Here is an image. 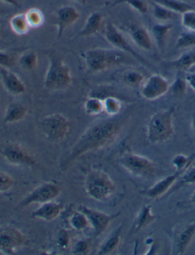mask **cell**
<instances>
[{
	"instance_id": "obj_36",
	"label": "cell",
	"mask_w": 195,
	"mask_h": 255,
	"mask_svg": "<svg viewBox=\"0 0 195 255\" xmlns=\"http://www.w3.org/2000/svg\"><path fill=\"white\" fill-rule=\"evenodd\" d=\"M195 47V33L183 32L178 37L176 42V48L188 49Z\"/></svg>"
},
{
	"instance_id": "obj_50",
	"label": "cell",
	"mask_w": 195,
	"mask_h": 255,
	"mask_svg": "<svg viewBox=\"0 0 195 255\" xmlns=\"http://www.w3.org/2000/svg\"><path fill=\"white\" fill-rule=\"evenodd\" d=\"M188 72H190V73H195V64L192 66V68L189 69V70Z\"/></svg>"
},
{
	"instance_id": "obj_16",
	"label": "cell",
	"mask_w": 195,
	"mask_h": 255,
	"mask_svg": "<svg viewBox=\"0 0 195 255\" xmlns=\"http://www.w3.org/2000/svg\"><path fill=\"white\" fill-rule=\"evenodd\" d=\"M185 171H176L174 174H170L166 178L160 179L144 192V195L148 198H159L170 191L176 181L180 178Z\"/></svg>"
},
{
	"instance_id": "obj_33",
	"label": "cell",
	"mask_w": 195,
	"mask_h": 255,
	"mask_svg": "<svg viewBox=\"0 0 195 255\" xmlns=\"http://www.w3.org/2000/svg\"><path fill=\"white\" fill-rule=\"evenodd\" d=\"M17 63L23 70H33L37 65V54L32 50H27L18 57Z\"/></svg>"
},
{
	"instance_id": "obj_22",
	"label": "cell",
	"mask_w": 195,
	"mask_h": 255,
	"mask_svg": "<svg viewBox=\"0 0 195 255\" xmlns=\"http://www.w3.org/2000/svg\"><path fill=\"white\" fill-rule=\"evenodd\" d=\"M195 64V51L186 52L180 57L175 60L166 61L164 66L168 68L178 69V70L189 71V69Z\"/></svg>"
},
{
	"instance_id": "obj_21",
	"label": "cell",
	"mask_w": 195,
	"mask_h": 255,
	"mask_svg": "<svg viewBox=\"0 0 195 255\" xmlns=\"http://www.w3.org/2000/svg\"><path fill=\"white\" fill-rule=\"evenodd\" d=\"M173 25L171 23H157L152 27L151 36L157 44V48L163 51L166 46L167 37L170 31L173 30Z\"/></svg>"
},
{
	"instance_id": "obj_40",
	"label": "cell",
	"mask_w": 195,
	"mask_h": 255,
	"mask_svg": "<svg viewBox=\"0 0 195 255\" xmlns=\"http://www.w3.org/2000/svg\"><path fill=\"white\" fill-rule=\"evenodd\" d=\"M16 57L13 53L5 50H0V67L11 69L17 63Z\"/></svg>"
},
{
	"instance_id": "obj_46",
	"label": "cell",
	"mask_w": 195,
	"mask_h": 255,
	"mask_svg": "<svg viewBox=\"0 0 195 255\" xmlns=\"http://www.w3.org/2000/svg\"><path fill=\"white\" fill-rule=\"evenodd\" d=\"M0 2L8 4V5H12V6L17 7V8H18V6H19L17 0H0Z\"/></svg>"
},
{
	"instance_id": "obj_26",
	"label": "cell",
	"mask_w": 195,
	"mask_h": 255,
	"mask_svg": "<svg viewBox=\"0 0 195 255\" xmlns=\"http://www.w3.org/2000/svg\"><path fill=\"white\" fill-rule=\"evenodd\" d=\"M9 24L13 32L18 35H24L27 34L31 28L26 18L25 13L14 15L10 19Z\"/></svg>"
},
{
	"instance_id": "obj_5",
	"label": "cell",
	"mask_w": 195,
	"mask_h": 255,
	"mask_svg": "<svg viewBox=\"0 0 195 255\" xmlns=\"http://www.w3.org/2000/svg\"><path fill=\"white\" fill-rule=\"evenodd\" d=\"M85 191L92 200L105 202L116 191V186L111 177L102 170H92L85 181Z\"/></svg>"
},
{
	"instance_id": "obj_49",
	"label": "cell",
	"mask_w": 195,
	"mask_h": 255,
	"mask_svg": "<svg viewBox=\"0 0 195 255\" xmlns=\"http://www.w3.org/2000/svg\"><path fill=\"white\" fill-rule=\"evenodd\" d=\"M73 2H78L80 4H86L89 0H72Z\"/></svg>"
},
{
	"instance_id": "obj_6",
	"label": "cell",
	"mask_w": 195,
	"mask_h": 255,
	"mask_svg": "<svg viewBox=\"0 0 195 255\" xmlns=\"http://www.w3.org/2000/svg\"><path fill=\"white\" fill-rule=\"evenodd\" d=\"M121 166L135 176H154L158 173V165L150 158L138 154L128 152L119 159Z\"/></svg>"
},
{
	"instance_id": "obj_7",
	"label": "cell",
	"mask_w": 195,
	"mask_h": 255,
	"mask_svg": "<svg viewBox=\"0 0 195 255\" xmlns=\"http://www.w3.org/2000/svg\"><path fill=\"white\" fill-rule=\"evenodd\" d=\"M40 127L45 137L50 142L63 141L69 132V122L60 114L47 115L40 121Z\"/></svg>"
},
{
	"instance_id": "obj_30",
	"label": "cell",
	"mask_w": 195,
	"mask_h": 255,
	"mask_svg": "<svg viewBox=\"0 0 195 255\" xmlns=\"http://www.w3.org/2000/svg\"><path fill=\"white\" fill-rule=\"evenodd\" d=\"M121 79L124 84L130 87L140 88L145 80V76L137 70H128L123 73Z\"/></svg>"
},
{
	"instance_id": "obj_20",
	"label": "cell",
	"mask_w": 195,
	"mask_h": 255,
	"mask_svg": "<svg viewBox=\"0 0 195 255\" xmlns=\"http://www.w3.org/2000/svg\"><path fill=\"white\" fill-rule=\"evenodd\" d=\"M104 22V16L99 11L91 13L86 18L83 28L79 31V36L90 37L99 32Z\"/></svg>"
},
{
	"instance_id": "obj_4",
	"label": "cell",
	"mask_w": 195,
	"mask_h": 255,
	"mask_svg": "<svg viewBox=\"0 0 195 255\" xmlns=\"http://www.w3.org/2000/svg\"><path fill=\"white\" fill-rule=\"evenodd\" d=\"M48 68L44 76V86L49 91L65 90L72 83V74L69 66L60 56L53 53L47 54Z\"/></svg>"
},
{
	"instance_id": "obj_48",
	"label": "cell",
	"mask_w": 195,
	"mask_h": 255,
	"mask_svg": "<svg viewBox=\"0 0 195 255\" xmlns=\"http://www.w3.org/2000/svg\"><path fill=\"white\" fill-rule=\"evenodd\" d=\"M190 203L195 205V191L192 194L190 197Z\"/></svg>"
},
{
	"instance_id": "obj_47",
	"label": "cell",
	"mask_w": 195,
	"mask_h": 255,
	"mask_svg": "<svg viewBox=\"0 0 195 255\" xmlns=\"http://www.w3.org/2000/svg\"><path fill=\"white\" fill-rule=\"evenodd\" d=\"M192 129H193L194 132H195V112L193 114V115H192Z\"/></svg>"
},
{
	"instance_id": "obj_28",
	"label": "cell",
	"mask_w": 195,
	"mask_h": 255,
	"mask_svg": "<svg viewBox=\"0 0 195 255\" xmlns=\"http://www.w3.org/2000/svg\"><path fill=\"white\" fill-rule=\"evenodd\" d=\"M85 112L89 116H96L104 112L103 99L97 96L88 98L83 105Z\"/></svg>"
},
{
	"instance_id": "obj_10",
	"label": "cell",
	"mask_w": 195,
	"mask_h": 255,
	"mask_svg": "<svg viewBox=\"0 0 195 255\" xmlns=\"http://www.w3.org/2000/svg\"><path fill=\"white\" fill-rule=\"evenodd\" d=\"M139 89L143 99L147 101H155L163 97L170 91V84L164 76L153 74L145 79Z\"/></svg>"
},
{
	"instance_id": "obj_19",
	"label": "cell",
	"mask_w": 195,
	"mask_h": 255,
	"mask_svg": "<svg viewBox=\"0 0 195 255\" xmlns=\"http://www.w3.org/2000/svg\"><path fill=\"white\" fill-rule=\"evenodd\" d=\"M28 109L20 102H12L7 106L4 115L5 124H15L21 122L27 116Z\"/></svg>"
},
{
	"instance_id": "obj_25",
	"label": "cell",
	"mask_w": 195,
	"mask_h": 255,
	"mask_svg": "<svg viewBox=\"0 0 195 255\" xmlns=\"http://www.w3.org/2000/svg\"><path fill=\"white\" fill-rule=\"evenodd\" d=\"M155 215L152 212L151 207L149 205L144 206L139 212L136 219L135 224H134L136 230L138 231L147 227L155 220Z\"/></svg>"
},
{
	"instance_id": "obj_39",
	"label": "cell",
	"mask_w": 195,
	"mask_h": 255,
	"mask_svg": "<svg viewBox=\"0 0 195 255\" xmlns=\"http://www.w3.org/2000/svg\"><path fill=\"white\" fill-rule=\"evenodd\" d=\"M192 162V158H189L183 154H179L173 158L172 165L176 168V171H186L189 168Z\"/></svg>"
},
{
	"instance_id": "obj_8",
	"label": "cell",
	"mask_w": 195,
	"mask_h": 255,
	"mask_svg": "<svg viewBox=\"0 0 195 255\" xmlns=\"http://www.w3.org/2000/svg\"><path fill=\"white\" fill-rule=\"evenodd\" d=\"M105 38L114 48L127 53L141 64L149 66L148 62L134 50L123 33L111 22L107 23L105 26Z\"/></svg>"
},
{
	"instance_id": "obj_17",
	"label": "cell",
	"mask_w": 195,
	"mask_h": 255,
	"mask_svg": "<svg viewBox=\"0 0 195 255\" xmlns=\"http://www.w3.org/2000/svg\"><path fill=\"white\" fill-rule=\"evenodd\" d=\"M79 18L80 14L74 7L69 5L60 7L57 12V38H60L65 30L74 24Z\"/></svg>"
},
{
	"instance_id": "obj_37",
	"label": "cell",
	"mask_w": 195,
	"mask_h": 255,
	"mask_svg": "<svg viewBox=\"0 0 195 255\" xmlns=\"http://www.w3.org/2000/svg\"><path fill=\"white\" fill-rule=\"evenodd\" d=\"M181 23L188 31L195 33V8L181 15Z\"/></svg>"
},
{
	"instance_id": "obj_41",
	"label": "cell",
	"mask_w": 195,
	"mask_h": 255,
	"mask_svg": "<svg viewBox=\"0 0 195 255\" xmlns=\"http://www.w3.org/2000/svg\"><path fill=\"white\" fill-rule=\"evenodd\" d=\"M15 181L9 174L0 171V193L7 192L12 188Z\"/></svg>"
},
{
	"instance_id": "obj_35",
	"label": "cell",
	"mask_w": 195,
	"mask_h": 255,
	"mask_svg": "<svg viewBox=\"0 0 195 255\" xmlns=\"http://www.w3.org/2000/svg\"><path fill=\"white\" fill-rule=\"evenodd\" d=\"M26 18L31 28H39L44 22V15L38 8H30L25 13Z\"/></svg>"
},
{
	"instance_id": "obj_3",
	"label": "cell",
	"mask_w": 195,
	"mask_h": 255,
	"mask_svg": "<svg viewBox=\"0 0 195 255\" xmlns=\"http://www.w3.org/2000/svg\"><path fill=\"white\" fill-rule=\"evenodd\" d=\"M174 109H167L153 114L147 122L146 137L153 145L168 142L174 135Z\"/></svg>"
},
{
	"instance_id": "obj_9",
	"label": "cell",
	"mask_w": 195,
	"mask_h": 255,
	"mask_svg": "<svg viewBox=\"0 0 195 255\" xmlns=\"http://www.w3.org/2000/svg\"><path fill=\"white\" fill-rule=\"evenodd\" d=\"M61 191V187L56 183H42L26 195L20 201L18 207L24 208L32 204H41L52 201L60 196Z\"/></svg>"
},
{
	"instance_id": "obj_29",
	"label": "cell",
	"mask_w": 195,
	"mask_h": 255,
	"mask_svg": "<svg viewBox=\"0 0 195 255\" xmlns=\"http://www.w3.org/2000/svg\"><path fill=\"white\" fill-rule=\"evenodd\" d=\"M152 6H153L152 12H153V17L162 23H166L171 20L176 19L177 17L180 15L166 8V7L162 6L154 2H152Z\"/></svg>"
},
{
	"instance_id": "obj_52",
	"label": "cell",
	"mask_w": 195,
	"mask_h": 255,
	"mask_svg": "<svg viewBox=\"0 0 195 255\" xmlns=\"http://www.w3.org/2000/svg\"><path fill=\"white\" fill-rule=\"evenodd\" d=\"M0 35H1V29H0Z\"/></svg>"
},
{
	"instance_id": "obj_42",
	"label": "cell",
	"mask_w": 195,
	"mask_h": 255,
	"mask_svg": "<svg viewBox=\"0 0 195 255\" xmlns=\"http://www.w3.org/2000/svg\"><path fill=\"white\" fill-rule=\"evenodd\" d=\"M57 245L61 249H66L69 246L70 243V236L69 233L64 229L59 230L56 239Z\"/></svg>"
},
{
	"instance_id": "obj_27",
	"label": "cell",
	"mask_w": 195,
	"mask_h": 255,
	"mask_svg": "<svg viewBox=\"0 0 195 255\" xmlns=\"http://www.w3.org/2000/svg\"><path fill=\"white\" fill-rule=\"evenodd\" d=\"M121 228H118V230L111 235L105 243L101 246L99 249V255H109L115 252L121 243Z\"/></svg>"
},
{
	"instance_id": "obj_24",
	"label": "cell",
	"mask_w": 195,
	"mask_h": 255,
	"mask_svg": "<svg viewBox=\"0 0 195 255\" xmlns=\"http://www.w3.org/2000/svg\"><path fill=\"white\" fill-rule=\"evenodd\" d=\"M151 2L159 4L162 6L166 7V8L171 10L173 12L176 13L178 15H182L188 10L195 8L193 5L183 0H150Z\"/></svg>"
},
{
	"instance_id": "obj_38",
	"label": "cell",
	"mask_w": 195,
	"mask_h": 255,
	"mask_svg": "<svg viewBox=\"0 0 195 255\" xmlns=\"http://www.w3.org/2000/svg\"><path fill=\"white\" fill-rule=\"evenodd\" d=\"M187 83L186 79H183L181 76H178L175 79L173 83L170 85V90L176 97H183L187 89Z\"/></svg>"
},
{
	"instance_id": "obj_23",
	"label": "cell",
	"mask_w": 195,
	"mask_h": 255,
	"mask_svg": "<svg viewBox=\"0 0 195 255\" xmlns=\"http://www.w3.org/2000/svg\"><path fill=\"white\" fill-rule=\"evenodd\" d=\"M195 236V223L188 225L177 238V249L179 254H184L189 249Z\"/></svg>"
},
{
	"instance_id": "obj_12",
	"label": "cell",
	"mask_w": 195,
	"mask_h": 255,
	"mask_svg": "<svg viewBox=\"0 0 195 255\" xmlns=\"http://www.w3.org/2000/svg\"><path fill=\"white\" fill-rule=\"evenodd\" d=\"M77 210L84 213L89 222V225L92 226L95 237L101 236L108 229L110 223L114 219L116 218L118 215H108L99 210H94L90 207L84 205H80L77 207Z\"/></svg>"
},
{
	"instance_id": "obj_51",
	"label": "cell",
	"mask_w": 195,
	"mask_h": 255,
	"mask_svg": "<svg viewBox=\"0 0 195 255\" xmlns=\"http://www.w3.org/2000/svg\"><path fill=\"white\" fill-rule=\"evenodd\" d=\"M2 13H4V11H2V10L0 9V14H2Z\"/></svg>"
},
{
	"instance_id": "obj_15",
	"label": "cell",
	"mask_w": 195,
	"mask_h": 255,
	"mask_svg": "<svg viewBox=\"0 0 195 255\" xmlns=\"http://www.w3.org/2000/svg\"><path fill=\"white\" fill-rule=\"evenodd\" d=\"M0 78L5 90L13 96H20L26 92L25 85L10 69L0 67Z\"/></svg>"
},
{
	"instance_id": "obj_45",
	"label": "cell",
	"mask_w": 195,
	"mask_h": 255,
	"mask_svg": "<svg viewBox=\"0 0 195 255\" xmlns=\"http://www.w3.org/2000/svg\"><path fill=\"white\" fill-rule=\"evenodd\" d=\"M185 79H186L188 86H189L195 92V73L188 72Z\"/></svg>"
},
{
	"instance_id": "obj_34",
	"label": "cell",
	"mask_w": 195,
	"mask_h": 255,
	"mask_svg": "<svg viewBox=\"0 0 195 255\" xmlns=\"http://www.w3.org/2000/svg\"><path fill=\"white\" fill-rule=\"evenodd\" d=\"M122 4H126L132 9L135 10L142 15L148 12V4L145 0H115L113 2L110 4V5L111 7H115Z\"/></svg>"
},
{
	"instance_id": "obj_31",
	"label": "cell",
	"mask_w": 195,
	"mask_h": 255,
	"mask_svg": "<svg viewBox=\"0 0 195 255\" xmlns=\"http://www.w3.org/2000/svg\"><path fill=\"white\" fill-rule=\"evenodd\" d=\"M104 112L109 117H116L122 109L121 100L115 96H109L103 99Z\"/></svg>"
},
{
	"instance_id": "obj_18",
	"label": "cell",
	"mask_w": 195,
	"mask_h": 255,
	"mask_svg": "<svg viewBox=\"0 0 195 255\" xmlns=\"http://www.w3.org/2000/svg\"><path fill=\"white\" fill-rule=\"evenodd\" d=\"M61 204L59 203L49 201L40 204L37 210L31 212V217L34 220H44V221L50 222L56 220L61 213Z\"/></svg>"
},
{
	"instance_id": "obj_2",
	"label": "cell",
	"mask_w": 195,
	"mask_h": 255,
	"mask_svg": "<svg viewBox=\"0 0 195 255\" xmlns=\"http://www.w3.org/2000/svg\"><path fill=\"white\" fill-rule=\"evenodd\" d=\"M86 68L91 73L105 71L115 66L132 65L135 59L117 49L92 48L82 54Z\"/></svg>"
},
{
	"instance_id": "obj_44",
	"label": "cell",
	"mask_w": 195,
	"mask_h": 255,
	"mask_svg": "<svg viewBox=\"0 0 195 255\" xmlns=\"http://www.w3.org/2000/svg\"><path fill=\"white\" fill-rule=\"evenodd\" d=\"M180 178L183 184H195V168H187Z\"/></svg>"
},
{
	"instance_id": "obj_32",
	"label": "cell",
	"mask_w": 195,
	"mask_h": 255,
	"mask_svg": "<svg viewBox=\"0 0 195 255\" xmlns=\"http://www.w3.org/2000/svg\"><path fill=\"white\" fill-rule=\"evenodd\" d=\"M69 223L72 229L78 232L84 231L89 226V222L86 215L78 210L69 217Z\"/></svg>"
},
{
	"instance_id": "obj_43",
	"label": "cell",
	"mask_w": 195,
	"mask_h": 255,
	"mask_svg": "<svg viewBox=\"0 0 195 255\" xmlns=\"http://www.w3.org/2000/svg\"><path fill=\"white\" fill-rule=\"evenodd\" d=\"M90 242L88 240H80L75 245L73 253L76 255H86L90 250Z\"/></svg>"
},
{
	"instance_id": "obj_13",
	"label": "cell",
	"mask_w": 195,
	"mask_h": 255,
	"mask_svg": "<svg viewBox=\"0 0 195 255\" xmlns=\"http://www.w3.org/2000/svg\"><path fill=\"white\" fill-rule=\"evenodd\" d=\"M2 156L8 163L14 165L34 166L36 159L28 151L18 143L5 145L2 151Z\"/></svg>"
},
{
	"instance_id": "obj_11",
	"label": "cell",
	"mask_w": 195,
	"mask_h": 255,
	"mask_svg": "<svg viewBox=\"0 0 195 255\" xmlns=\"http://www.w3.org/2000/svg\"><path fill=\"white\" fill-rule=\"evenodd\" d=\"M25 238L16 228L0 229V252L5 255H14L24 245Z\"/></svg>"
},
{
	"instance_id": "obj_14",
	"label": "cell",
	"mask_w": 195,
	"mask_h": 255,
	"mask_svg": "<svg viewBox=\"0 0 195 255\" xmlns=\"http://www.w3.org/2000/svg\"><path fill=\"white\" fill-rule=\"evenodd\" d=\"M128 35L132 42L145 51L153 50V39L148 30L141 24H134L128 27Z\"/></svg>"
},
{
	"instance_id": "obj_1",
	"label": "cell",
	"mask_w": 195,
	"mask_h": 255,
	"mask_svg": "<svg viewBox=\"0 0 195 255\" xmlns=\"http://www.w3.org/2000/svg\"><path fill=\"white\" fill-rule=\"evenodd\" d=\"M125 124L124 118L111 117L95 122L86 129L60 164L62 170H66L75 160L87 152L102 149L112 143L119 136Z\"/></svg>"
}]
</instances>
